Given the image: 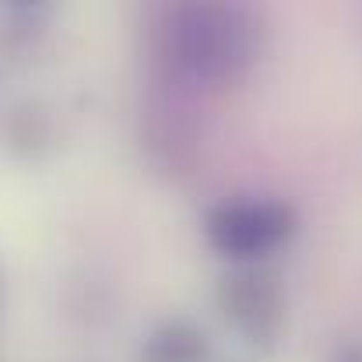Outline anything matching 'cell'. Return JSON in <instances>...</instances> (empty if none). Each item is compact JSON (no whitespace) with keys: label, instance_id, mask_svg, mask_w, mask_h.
Masks as SVG:
<instances>
[{"label":"cell","instance_id":"6da1fadb","mask_svg":"<svg viewBox=\"0 0 362 362\" xmlns=\"http://www.w3.org/2000/svg\"><path fill=\"white\" fill-rule=\"evenodd\" d=\"M257 25L243 7H180L169 14V57L194 78H236L253 64Z\"/></svg>","mask_w":362,"mask_h":362},{"label":"cell","instance_id":"7a4b0ae2","mask_svg":"<svg viewBox=\"0 0 362 362\" xmlns=\"http://www.w3.org/2000/svg\"><path fill=\"white\" fill-rule=\"evenodd\" d=\"M299 233V211L285 197H222L204 215V240L233 264H257Z\"/></svg>","mask_w":362,"mask_h":362},{"label":"cell","instance_id":"3957f363","mask_svg":"<svg viewBox=\"0 0 362 362\" xmlns=\"http://www.w3.org/2000/svg\"><path fill=\"white\" fill-rule=\"evenodd\" d=\"M215 306L222 320L253 349H274L288 324V296L281 274L267 264H233L215 288Z\"/></svg>","mask_w":362,"mask_h":362},{"label":"cell","instance_id":"277c9868","mask_svg":"<svg viewBox=\"0 0 362 362\" xmlns=\"http://www.w3.org/2000/svg\"><path fill=\"white\" fill-rule=\"evenodd\" d=\"M134 362H211V338L190 317H169L148 331Z\"/></svg>","mask_w":362,"mask_h":362},{"label":"cell","instance_id":"5b68a950","mask_svg":"<svg viewBox=\"0 0 362 362\" xmlns=\"http://www.w3.org/2000/svg\"><path fill=\"white\" fill-rule=\"evenodd\" d=\"M7 137L11 148L21 155H39L49 141V120L39 106H18L7 120Z\"/></svg>","mask_w":362,"mask_h":362},{"label":"cell","instance_id":"8992f818","mask_svg":"<svg viewBox=\"0 0 362 362\" xmlns=\"http://www.w3.org/2000/svg\"><path fill=\"white\" fill-rule=\"evenodd\" d=\"M331 362H362V345H341V349H334Z\"/></svg>","mask_w":362,"mask_h":362}]
</instances>
